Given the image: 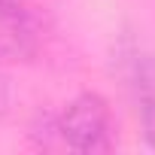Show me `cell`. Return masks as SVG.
<instances>
[{
    "mask_svg": "<svg viewBox=\"0 0 155 155\" xmlns=\"http://www.w3.org/2000/svg\"><path fill=\"white\" fill-rule=\"evenodd\" d=\"M58 140L73 152H107L113 143V113L97 91L76 94L58 113Z\"/></svg>",
    "mask_w": 155,
    "mask_h": 155,
    "instance_id": "6da1fadb",
    "label": "cell"
},
{
    "mask_svg": "<svg viewBox=\"0 0 155 155\" xmlns=\"http://www.w3.org/2000/svg\"><path fill=\"white\" fill-rule=\"evenodd\" d=\"M6 104H9V88H6V82H3V76H0V116L6 113Z\"/></svg>",
    "mask_w": 155,
    "mask_h": 155,
    "instance_id": "3957f363",
    "label": "cell"
},
{
    "mask_svg": "<svg viewBox=\"0 0 155 155\" xmlns=\"http://www.w3.org/2000/svg\"><path fill=\"white\" fill-rule=\"evenodd\" d=\"M128 85L134 94L143 137L155 149V55L152 52H134L128 58Z\"/></svg>",
    "mask_w": 155,
    "mask_h": 155,
    "instance_id": "7a4b0ae2",
    "label": "cell"
}]
</instances>
